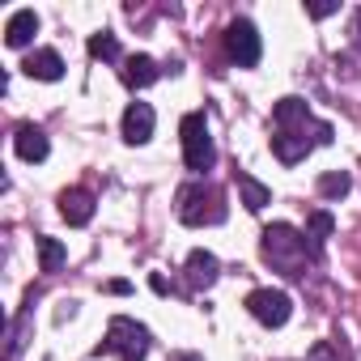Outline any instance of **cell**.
Instances as JSON below:
<instances>
[{
  "label": "cell",
  "instance_id": "cb8c5ba5",
  "mask_svg": "<svg viewBox=\"0 0 361 361\" xmlns=\"http://www.w3.org/2000/svg\"><path fill=\"white\" fill-rule=\"evenodd\" d=\"M170 361H204V357H200V353H174Z\"/></svg>",
  "mask_w": 361,
  "mask_h": 361
},
{
  "label": "cell",
  "instance_id": "603a6c76",
  "mask_svg": "<svg viewBox=\"0 0 361 361\" xmlns=\"http://www.w3.org/2000/svg\"><path fill=\"white\" fill-rule=\"evenodd\" d=\"M128 289H132L128 281H111V285H106V293H128Z\"/></svg>",
  "mask_w": 361,
  "mask_h": 361
},
{
  "label": "cell",
  "instance_id": "8fae6325",
  "mask_svg": "<svg viewBox=\"0 0 361 361\" xmlns=\"http://www.w3.org/2000/svg\"><path fill=\"white\" fill-rule=\"evenodd\" d=\"M119 77H123V85H128V90H149V85L161 77V68H157V60H153V56H128V60H123V68H119Z\"/></svg>",
  "mask_w": 361,
  "mask_h": 361
},
{
  "label": "cell",
  "instance_id": "5b68a950",
  "mask_svg": "<svg viewBox=\"0 0 361 361\" xmlns=\"http://www.w3.org/2000/svg\"><path fill=\"white\" fill-rule=\"evenodd\" d=\"M178 136H183V161L192 174H204L217 166V149H213V136H209V119L204 111H192L178 123Z\"/></svg>",
  "mask_w": 361,
  "mask_h": 361
},
{
  "label": "cell",
  "instance_id": "ac0fdd59",
  "mask_svg": "<svg viewBox=\"0 0 361 361\" xmlns=\"http://www.w3.org/2000/svg\"><path fill=\"white\" fill-rule=\"evenodd\" d=\"M68 259V251H64V243H56V238H39V264H43V272H60V264Z\"/></svg>",
  "mask_w": 361,
  "mask_h": 361
},
{
  "label": "cell",
  "instance_id": "3957f363",
  "mask_svg": "<svg viewBox=\"0 0 361 361\" xmlns=\"http://www.w3.org/2000/svg\"><path fill=\"white\" fill-rule=\"evenodd\" d=\"M259 251H264V259H268L276 272H285V276H306V259H314L310 247H306V234H298V230L285 226V221H276V226H268V230L259 234Z\"/></svg>",
  "mask_w": 361,
  "mask_h": 361
},
{
  "label": "cell",
  "instance_id": "e0dca14e",
  "mask_svg": "<svg viewBox=\"0 0 361 361\" xmlns=\"http://www.w3.org/2000/svg\"><path fill=\"white\" fill-rule=\"evenodd\" d=\"M314 188H319L323 200H344L353 192V178H348V170H327V174H319Z\"/></svg>",
  "mask_w": 361,
  "mask_h": 361
},
{
  "label": "cell",
  "instance_id": "ffe728a7",
  "mask_svg": "<svg viewBox=\"0 0 361 361\" xmlns=\"http://www.w3.org/2000/svg\"><path fill=\"white\" fill-rule=\"evenodd\" d=\"M348 35H353V43L361 47V9H353V26H348Z\"/></svg>",
  "mask_w": 361,
  "mask_h": 361
},
{
  "label": "cell",
  "instance_id": "d6986e66",
  "mask_svg": "<svg viewBox=\"0 0 361 361\" xmlns=\"http://www.w3.org/2000/svg\"><path fill=\"white\" fill-rule=\"evenodd\" d=\"M90 56H94V60H119V39H115L111 30H98V35L90 39Z\"/></svg>",
  "mask_w": 361,
  "mask_h": 361
},
{
  "label": "cell",
  "instance_id": "8992f818",
  "mask_svg": "<svg viewBox=\"0 0 361 361\" xmlns=\"http://www.w3.org/2000/svg\"><path fill=\"white\" fill-rule=\"evenodd\" d=\"M226 56L238 64V68H255L259 56H264V43H259V30L247 22V18H234L226 26Z\"/></svg>",
  "mask_w": 361,
  "mask_h": 361
},
{
  "label": "cell",
  "instance_id": "30bf717a",
  "mask_svg": "<svg viewBox=\"0 0 361 361\" xmlns=\"http://www.w3.org/2000/svg\"><path fill=\"white\" fill-rule=\"evenodd\" d=\"M22 73H26V77H35V81H60V77H64V60H60V51H56V47H39V51H30V56H26Z\"/></svg>",
  "mask_w": 361,
  "mask_h": 361
},
{
  "label": "cell",
  "instance_id": "9a60e30c",
  "mask_svg": "<svg viewBox=\"0 0 361 361\" xmlns=\"http://www.w3.org/2000/svg\"><path fill=\"white\" fill-rule=\"evenodd\" d=\"M234 183H238V192H243V204H247V213H264V209H268L272 192L259 183V178H251L247 170H238V174H234Z\"/></svg>",
  "mask_w": 361,
  "mask_h": 361
},
{
  "label": "cell",
  "instance_id": "ba28073f",
  "mask_svg": "<svg viewBox=\"0 0 361 361\" xmlns=\"http://www.w3.org/2000/svg\"><path fill=\"white\" fill-rule=\"evenodd\" d=\"M183 272H188V289H192V293H200V289H213V285H217L221 264H217V255H213V251H192Z\"/></svg>",
  "mask_w": 361,
  "mask_h": 361
},
{
  "label": "cell",
  "instance_id": "4fadbf2b",
  "mask_svg": "<svg viewBox=\"0 0 361 361\" xmlns=\"http://www.w3.org/2000/svg\"><path fill=\"white\" fill-rule=\"evenodd\" d=\"M60 217H64L68 226H90V221H94V196H90L85 188H68V192L60 196Z\"/></svg>",
  "mask_w": 361,
  "mask_h": 361
},
{
  "label": "cell",
  "instance_id": "52a82bcc",
  "mask_svg": "<svg viewBox=\"0 0 361 361\" xmlns=\"http://www.w3.org/2000/svg\"><path fill=\"white\" fill-rule=\"evenodd\" d=\"M247 310L264 327H285L289 314H293V298L285 289H251L247 293Z\"/></svg>",
  "mask_w": 361,
  "mask_h": 361
},
{
  "label": "cell",
  "instance_id": "9c48e42d",
  "mask_svg": "<svg viewBox=\"0 0 361 361\" xmlns=\"http://www.w3.org/2000/svg\"><path fill=\"white\" fill-rule=\"evenodd\" d=\"M153 123H157L153 106H149V102H132V106L123 111V140H128V145H145V140L153 136Z\"/></svg>",
  "mask_w": 361,
  "mask_h": 361
},
{
  "label": "cell",
  "instance_id": "2e32d148",
  "mask_svg": "<svg viewBox=\"0 0 361 361\" xmlns=\"http://www.w3.org/2000/svg\"><path fill=\"white\" fill-rule=\"evenodd\" d=\"M331 230H336L331 213H327V209H314V213H310V221H306V247H310V255H314V259L323 255V243L331 238Z\"/></svg>",
  "mask_w": 361,
  "mask_h": 361
},
{
  "label": "cell",
  "instance_id": "277c9868",
  "mask_svg": "<svg viewBox=\"0 0 361 361\" xmlns=\"http://www.w3.org/2000/svg\"><path fill=\"white\" fill-rule=\"evenodd\" d=\"M149 348H153L149 327L136 323V319H128V314H115V319L106 323V340L98 344V353H111V357H119V361H145Z\"/></svg>",
  "mask_w": 361,
  "mask_h": 361
},
{
  "label": "cell",
  "instance_id": "7c38bea8",
  "mask_svg": "<svg viewBox=\"0 0 361 361\" xmlns=\"http://www.w3.org/2000/svg\"><path fill=\"white\" fill-rule=\"evenodd\" d=\"M13 149H18L22 161H43L51 145H47V132H43V128H35V123H18V132H13Z\"/></svg>",
  "mask_w": 361,
  "mask_h": 361
},
{
  "label": "cell",
  "instance_id": "5bb4252c",
  "mask_svg": "<svg viewBox=\"0 0 361 361\" xmlns=\"http://www.w3.org/2000/svg\"><path fill=\"white\" fill-rule=\"evenodd\" d=\"M35 35H39V13H35V9H18V13L5 22V43H9L13 51L30 47Z\"/></svg>",
  "mask_w": 361,
  "mask_h": 361
},
{
  "label": "cell",
  "instance_id": "6da1fadb",
  "mask_svg": "<svg viewBox=\"0 0 361 361\" xmlns=\"http://www.w3.org/2000/svg\"><path fill=\"white\" fill-rule=\"evenodd\" d=\"M272 123H276V132H272V153H276V161H285V166H298L314 145H331V136H336L331 123L314 119L302 98H281V102L272 106Z\"/></svg>",
  "mask_w": 361,
  "mask_h": 361
},
{
  "label": "cell",
  "instance_id": "7a4b0ae2",
  "mask_svg": "<svg viewBox=\"0 0 361 361\" xmlns=\"http://www.w3.org/2000/svg\"><path fill=\"white\" fill-rule=\"evenodd\" d=\"M174 213H178V221L183 226H221L226 217H230V209H226V192L217 188V183H209V178H196V183H183L178 188V196H174Z\"/></svg>",
  "mask_w": 361,
  "mask_h": 361
},
{
  "label": "cell",
  "instance_id": "44dd1931",
  "mask_svg": "<svg viewBox=\"0 0 361 361\" xmlns=\"http://www.w3.org/2000/svg\"><path fill=\"white\" fill-rule=\"evenodd\" d=\"M340 5H310V18H331Z\"/></svg>",
  "mask_w": 361,
  "mask_h": 361
},
{
  "label": "cell",
  "instance_id": "7402d4cb",
  "mask_svg": "<svg viewBox=\"0 0 361 361\" xmlns=\"http://www.w3.org/2000/svg\"><path fill=\"white\" fill-rule=\"evenodd\" d=\"M149 285H153V293H170V281H166V276H153Z\"/></svg>",
  "mask_w": 361,
  "mask_h": 361
}]
</instances>
